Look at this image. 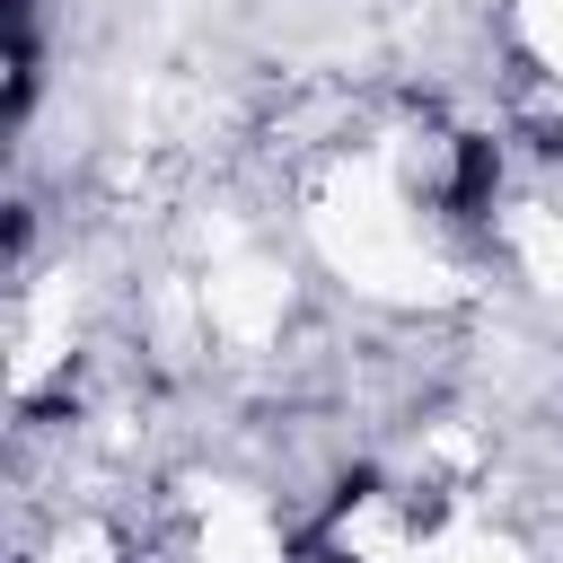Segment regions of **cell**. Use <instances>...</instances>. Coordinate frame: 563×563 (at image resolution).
<instances>
[{
	"mask_svg": "<svg viewBox=\"0 0 563 563\" xmlns=\"http://www.w3.org/2000/svg\"><path fill=\"white\" fill-rule=\"evenodd\" d=\"M334 563H343V554H334Z\"/></svg>",
	"mask_w": 563,
	"mask_h": 563,
	"instance_id": "obj_1",
	"label": "cell"
}]
</instances>
